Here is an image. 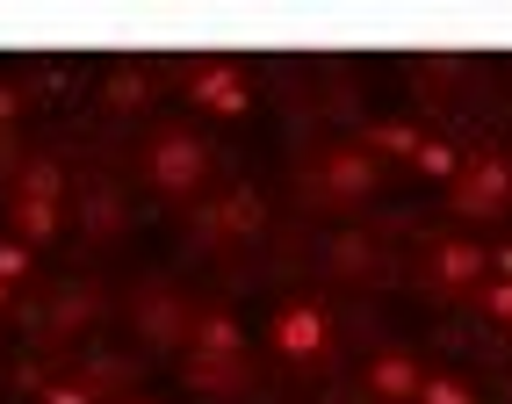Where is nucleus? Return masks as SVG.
Returning a JSON list of instances; mask_svg holds the SVG:
<instances>
[{"mask_svg":"<svg viewBox=\"0 0 512 404\" xmlns=\"http://www.w3.org/2000/svg\"><path fill=\"white\" fill-rule=\"evenodd\" d=\"M202 174H210V152L195 145V130L159 123L152 138H145V181H152L159 195H195Z\"/></svg>","mask_w":512,"mask_h":404,"instance_id":"f257e3e1","label":"nucleus"},{"mask_svg":"<svg viewBox=\"0 0 512 404\" xmlns=\"http://www.w3.org/2000/svg\"><path fill=\"white\" fill-rule=\"evenodd\" d=\"M455 210L462 217H491V210H512V166L498 152H484L476 166L455 174Z\"/></svg>","mask_w":512,"mask_h":404,"instance_id":"7ed1b4c3","label":"nucleus"},{"mask_svg":"<svg viewBox=\"0 0 512 404\" xmlns=\"http://www.w3.org/2000/svg\"><path fill=\"white\" fill-rule=\"evenodd\" d=\"M51 404H87V397L80 390H51Z\"/></svg>","mask_w":512,"mask_h":404,"instance_id":"6ab92c4d","label":"nucleus"},{"mask_svg":"<svg viewBox=\"0 0 512 404\" xmlns=\"http://www.w3.org/2000/svg\"><path fill=\"white\" fill-rule=\"evenodd\" d=\"M109 101H116V109H138V101H145V73H138V65H123V73L109 80Z\"/></svg>","mask_w":512,"mask_h":404,"instance_id":"4468645a","label":"nucleus"},{"mask_svg":"<svg viewBox=\"0 0 512 404\" xmlns=\"http://www.w3.org/2000/svg\"><path fill=\"white\" fill-rule=\"evenodd\" d=\"M275 347L296 354V361H311L325 347V318L311 311V303H289V311H275Z\"/></svg>","mask_w":512,"mask_h":404,"instance_id":"0eeeda50","label":"nucleus"},{"mask_svg":"<svg viewBox=\"0 0 512 404\" xmlns=\"http://www.w3.org/2000/svg\"><path fill=\"white\" fill-rule=\"evenodd\" d=\"M368 239H332V267H339V275H361V267H368Z\"/></svg>","mask_w":512,"mask_h":404,"instance_id":"2eb2a0df","label":"nucleus"},{"mask_svg":"<svg viewBox=\"0 0 512 404\" xmlns=\"http://www.w3.org/2000/svg\"><path fill=\"white\" fill-rule=\"evenodd\" d=\"M87 231H123V202L116 195H94L87 202Z\"/></svg>","mask_w":512,"mask_h":404,"instance_id":"dca6fc26","label":"nucleus"},{"mask_svg":"<svg viewBox=\"0 0 512 404\" xmlns=\"http://www.w3.org/2000/svg\"><path fill=\"white\" fill-rule=\"evenodd\" d=\"M419 404H476V397H469V383H455V376H426V383H419Z\"/></svg>","mask_w":512,"mask_h":404,"instance_id":"ddd939ff","label":"nucleus"},{"mask_svg":"<svg viewBox=\"0 0 512 404\" xmlns=\"http://www.w3.org/2000/svg\"><path fill=\"white\" fill-rule=\"evenodd\" d=\"M412 166H419V174H426V181H455V174H462V152H455L448 138H419V152H412Z\"/></svg>","mask_w":512,"mask_h":404,"instance_id":"9d476101","label":"nucleus"},{"mask_svg":"<svg viewBox=\"0 0 512 404\" xmlns=\"http://www.w3.org/2000/svg\"><path fill=\"white\" fill-rule=\"evenodd\" d=\"M318 195H325V210H361L375 195V159L361 145H332L318 166Z\"/></svg>","mask_w":512,"mask_h":404,"instance_id":"f03ea898","label":"nucleus"},{"mask_svg":"<svg viewBox=\"0 0 512 404\" xmlns=\"http://www.w3.org/2000/svg\"><path fill=\"white\" fill-rule=\"evenodd\" d=\"M419 383H426V376H419L412 354H375V361H368V390L383 397V404H412Z\"/></svg>","mask_w":512,"mask_h":404,"instance_id":"39448f33","label":"nucleus"},{"mask_svg":"<svg viewBox=\"0 0 512 404\" xmlns=\"http://www.w3.org/2000/svg\"><path fill=\"white\" fill-rule=\"evenodd\" d=\"M484 311H491L498 325H512V282H498V289H484Z\"/></svg>","mask_w":512,"mask_h":404,"instance_id":"f3484780","label":"nucleus"},{"mask_svg":"<svg viewBox=\"0 0 512 404\" xmlns=\"http://www.w3.org/2000/svg\"><path fill=\"white\" fill-rule=\"evenodd\" d=\"M188 383L195 390H238V354H195L188 361Z\"/></svg>","mask_w":512,"mask_h":404,"instance_id":"9b49d317","label":"nucleus"},{"mask_svg":"<svg viewBox=\"0 0 512 404\" xmlns=\"http://www.w3.org/2000/svg\"><path fill=\"white\" fill-rule=\"evenodd\" d=\"M195 354H238V325L217 311V318H202L195 325Z\"/></svg>","mask_w":512,"mask_h":404,"instance_id":"f8f14e48","label":"nucleus"},{"mask_svg":"<svg viewBox=\"0 0 512 404\" xmlns=\"http://www.w3.org/2000/svg\"><path fill=\"white\" fill-rule=\"evenodd\" d=\"M188 101L195 109H217V116H246V101H253V87H246V73H238V65H188Z\"/></svg>","mask_w":512,"mask_h":404,"instance_id":"20e7f679","label":"nucleus"},{"mask_svg":"<svg viewBox=\"0 0 512 404\" xmlns=\"http://www.w3.org/2000/svg\"><path fill=\"white\" fill-rule=\"evenodd\" d=\"M22 267H29V260H22V246H0V282H15Z\"/></svg>","mask_w":512,"mask_h":404,"instance_id":"a211bd4d","label":"nucleus"},{"mask_svg":"<svg viewBox=\"0 0 512 404\" xmlns=\"http://www.w3.org/2000/svg\"><path fill=\"white\" fill-rule=\"evenodd\" d=\"M476 275H484V253H476L469 239H440V246H433V282H448V289H469Z\"/></svg>","mask_w":512,"mask_h":404,"instance_id":"6e6552de","label":"nucleus"},{"mask_svg":"<svg viewBox=\"0 0 512 404\" xmlns=\"http://www.w3.org/2000/svg\"><path fill=\"white\" fill-rule=\"evenodd\" d=\"M15 224H22V239H51V224H58V174H51V166H44V174H29Z\"/></svg>","mask_w":512,"mask_h":404,"instance_id":"423d86ee","label":"nucleus"},{"mask_svg":"<svg viewBox=\"0 0 512 404\" xmlns=\"http://www.w3.org/2000/svg\"><path fill=\"white\" fill-rule=\"evenodd\" d=\"M361 152H368V159H412V152H419V130H412V123H368Z\"/></svg>","mask_w":512,"mask_h":404,"instance_id":"1a4fd4ad","label":"nucleus"}]
</instances>
